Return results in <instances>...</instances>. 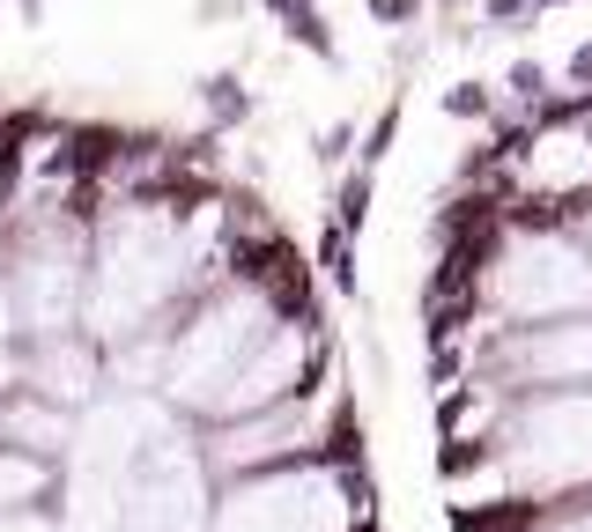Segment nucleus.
Here are the masks:
<instances>
[{
    "mask_svg": "<svg viewBox=\"0 0 592 532\" xmlns=\"http://www.w3.org/2000/svg\"><path fill=\"white\" fill-rule=\"evenodd\" d=\"M518 8H533V0H489V15H496V23H511Z\"/></svg>",
    "mask_w": 592,
    "mask_h": 532,
    "instance_id": "obj_16",
    "label": "nucleus"
},
{
    "mask_svg": "<svg viewBox=\"0 0 592 532\" xmlns=\"http://www.w3.org/2000/svg\"><path fill=\"white\" fill-rule=\"evenodd\" d=\"M104 385V348L89 333H52V340H23V392L52 400V407H89Z\"/></svg>",
    "mask_w": 592,
    "mask_h": 532,
    "instance_id": "obj_4",
    "label": "nucleus"
},
{
    "mask_svg": "<svg viewBox=\"0 0 592 532\" xmlns=\"http://www.w3.org/2000/svg\"><path fill=\"white\" fill-rule=\"evenodd\" d=\"M378 23H415V0H370Z\"/></svg>",
    "mask_w": 592,
    "mask_h": 532,
    "instance_id": "obj_14",
    "label": "nucleus"
},
{
    "mask_svg": "<svg viewBox=\"0 0 592 532\" xmlns=\"http://www.w3.org/2000/svg\"><path fill=\"white\" fill-rule=\"evenodd\" d=\"M482 311L496 326L592 318V259L570 230H504L482 266Z\"/></svg>",
    "mask_w": 592,
    "mask_h": 532,
    "instance_id": "obj_2",
    "label": "nucleus"
},
{
    "mask_svg": "<svg viewBox=\"0 0 592 532\" xmlns=\"http://www.w3.org/2000/svg\"><path fill=\"white\" fill-rule=\"evenodd\" d=\"M356 518L363 503L348 496V474H334L326 459H296L222 481L208 532H356Z\"/></svg>",
    "mask_w": 592,
    "mask_h": 532,
    "instance_id": "obj_3",
    "label": "nucleus"
},
{
    "mask_svg": "<svg viewBox=\"0 0 592 532\" xmlns=\"http://www.w3.org/2000/svg\"><path fill=\"white\" fill-rule=\"evenodd\" d=\"M0 444L60 466L74 451V414L52 407V400H38V392H15V400H0Z\"/></svg>",
    "mask_w": 592,
    "mask_h": 532,
    "instance_id": "obj_5",
    "label": "nucleus"
},
{
    "mask_svg": "<svg viewBox=\"0 0 592 532\" xmlns=\"http://www.w3.org/2000/svg\"><path fill=\"white\" fill-rule=\"evenodd\" d=\"M444 111H452V119H489V89H482V82H452Z\"/></svg>",
    "mask_w": 592,
    "mask_h": 532,
    "instance_id": "obj_8",
    "label": "nucleus"
},
{
    "mask_svg": "<svg viewBox=\"0 0 592 532\" xmlns=\"http://www.w3.org/2000/svg\"><path fill=\"white\" fill-rule=\"evenodd\" d=\"M570 237L585 244V259H592V200H585V208H578V222H570Z\"/></svg>",
    "mask_w": 592,
    "mask_h": 532,
    "instance_id": "obj_15",
    "label": "nucleus"
},
{
    "mask_svg": "<svg viewBox=\"0 0 592 532\" xmlns=\"http://www.w3.org/2000/svg\"><path fill=\"white\" fill-rule=\"evenodd\" d=\"M15 392H23V348L0 340V400H15Z\"/></svg>",
    "mask_w": 592,
    "mask_h": 532,
    "instance_id": "obj_11",
    "label": "nucleus"
},
{
    "mask_svg": "<svg viewBox=\"0 0 592 532\" xmlns=\"http://www.w3.org/2000/svg\"><path fill=\"white\" fill-rule=\"evenodd\" d=\"M60 496V466L30 459V451H8L0 444V518H15V510H45Z\"/></svg>",
    "mask_w": 592,
    "mask_h": 532,
    "instance_id": "obj_6",
    "label": "nucleus"
},
{
    "mask_svg": "<svg viewBox=\"0 0 592 532\" xmlns=\"http://www.w3.org/2000/svg\"><path fill=\"white\" fill-rule=\"evenodd\" d=\"M541 532H592V496H585V503H563Z\"/></svg>",
    "mask_w": 592,
    "mask_h": 532,
    "instance_id": "obj_12",
    "label": "nucleus"
},
{
    "mask_svg": "<svg viewBox=\"0 0 592 532\" xmlns=\"http://www.w3.org/2000/svg\"><path fill=\"white\" fill-rule=\"evenodd\" d=\"M511 97H518V104H533V111L548 104V74L533 67V60H518V67H511Z\"/></svg>",
    "mask_w": 592,
    "mask_h": 532,
    "instance_id": "obj_9",
    "label": "nucleus"
},
{
    "mask_svg": "<svg viewBox=\"0 0 592 532\" xmlns=\"http://www.w3.org/2000/svg\"><path fill=\"white\" fill-rule=\"evenodd\" d=\"M274 326H289V318H274V304L245 281H215V289H200L186 311L171 318V348H163V400L186 407L208 429L222 407V392L237 385V370L260 355L274 340Z\"/></svg>",
    "mask_w": 592,
    "mask_h": 532,
    "instance_id": "obj_1",
    "label": "nucleus"
},
{
    "mask_svg": "<svg viewBox=\"0 0 592 532\" xmlns=\"http://www.w3.org/2000/svg\"><path fill=\"white\" fill-rule=\"evenodd\" d=\"M208 111H215V126H230V119H245V111H252V97L222 74V82H208Z\"/></svg>",
    "mask_w": 592,
    "mask_h": 532,
    "instance_id": "obj_7",
    "label": "nucleus"
},
{
    "mask_svg": "<svg viewBox=\"0 0 592 532\" xmlns=\"http://www.w3.org/2000/svg\"><path fill=\"white\" fill-rule=\"evenodd\" d=\"M0 340L23 348V326H15V296H8V274H0Z\"/></svg>",
    "mask_w": 592,
    "mask_h": 532,
    "instance_id": "obj_13",
    "label": "nucleus"
},
{
    "mask_svg": "<svg viewBox=\"0 0 592 532\" xmlns=\"http://www.w3.org/2000/svg\"><path fill=\"white\" fill-rule=\"evenodd\" d=\"M0 532H67V518H60V503H45V510H15V518H0Z\"/></svg>",
    "mask_w": 592,
    "mask_h": 532,
    "instance_id": "obj_10",
    "label": "nucleus"
}]
</instances>
